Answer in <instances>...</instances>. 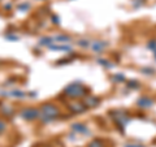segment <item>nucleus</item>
<instances>
[{
	"mask_svg": "<svg viewBox=\"0 0 156 147\" xmlns=\"http://www.w3.org/2000/svg\"><path fill=\"white\" fill-rule=\"evenodd\" d=\"M65 92H66V95L70 98H78V96H83L86 94V89L83 87V85L74 82L66 87Z\"/></svg>",
	"mask_w": 156,
	"mask_h": 147,
	"instance_id": "1",
	"label": "nucleus"
},
{
	"mask_svg": "<svg viewBox=\"0 0 156 147\" xmlns=\"http://www.w3.org/2000/svg\"><path fill=\"white\" fill-rule=\"evenodd\" d=\"M42 117H43V120L44 121H51L53 119H56V117L58 116V109L56 108L53 104H44L42 107Z\"/></svg>",
	"mask_w": 156,
	"mask_h": 147,
	"instance_id": "2",
	"label": "nucleus"
},
{
	"mask_svg": "<svg viewBox=\"0 0 156 147\" xmlns=\"http://www.w3.org/2000/svg\"><path fill=\"white\" fill-rule=\"evenodd\" d=\"M22 117L26 120H34V119H37V117H39V112L34 108H27L22 112Z\"/></svg>",
	"mask_w": 156,
	"mask_h": 147,
	"instance_id": "3",
	"label": "nucleus"
},
{
	"mask_svg": "<svg viewBox=\"0 0 156 147\" xmlns=\"http://www.w3.org/2000/svg\"><path fill=\"white\" fill-rule=\"evenodd\" d=\"M152 104H154V100H151L150 98H146V96H142L138 100V106L143 107V108H148V107H151Z\"/></svg>",
	"mask_w": 156,
	"mask_h": 147,
	"instance_id": "4",
	"label": "nucleus"
},
{
	"mask_svg": "<svg viewBox=\"0 0 156 147\" xmlns=\"http://www.w3.org/2000/svg\"><path fill=\"white\" fill-rule=\"evenodd\" d=\"M107 46H108V43H105V42H95L94 45H92V50L95 52H101L103 48H105Z\"/></svg>",
	"mask_w": 156,
	"mask_h": 147,
	"instance_id": "5",
	"label": "nucleus"
},
{
	"mask_svg": "<svg viewBox=\"0 0 156 147\" xmlns=\"http://www.w3.org/2000/svg\"><path fill=\"white\" fill-rule=\"evenodd\" d=\"M73 128H74L78 133H87L86 126H83L82 124H74V125H73Z\"/></svg>",
	"mask_w": 156,
	"mask_h": 147,
	"instance_id": "6",
	"label": "nucleus"
},
{
	"mask_svg": "<svg viewBox=\"0 0 156 147\" xmlns=\"http://www.w3.org/2000/svg\"><path fill=\"white\" fill-rule=\"evenodd\" d=\"M90 102V106H98L99 104V100L96 99V98H92V96H89L87 98V103Z\"/></svg>",
	"mask_w": 156,
	"mask_h": 147,
	"instance_id": "7",
	"label": "nucleus"
},
{
	"mask_svg": "<svg viewBox=\"0 0 156 147\" xmlns=\"http://www.w3.org/2000/svg\"><path fill=\"white\" fill-rule=\"evenodd\" d=\"M89 147H101V143H100L99 141H94Z\"/></svg>",
	"mask_w": 156,
	"mask_h": 147,
	"instance_id": "8",
	"label": "nucleus"
},
{
	"mask_svg": "<svg viewBox=\"0 0 156 147\" xmlns=\"http://www.w3.org/2000/svg\"><path fill=\"white\" fill-rule=\"evenodd\" d=\"M98 63H100L101 65H104V66H107V68H111L112 65H109V64H107L108 61H105V60H98Z\"/></svg>",
	"mask_w": 156,
	"mask_h": 147,
	"instance_id": "9",
	"label": "nucleus"
},
{
	"mask_svg": "<svg viewBox=\"0 0 156 147\" xmlns=\"http://www.w3.org/2000/svg\"><path fill=\"white\" fill-rule=\"evenodd\" d=\"M142 72H147V73H146V74H152L154 69H150V68H147V69H146V68H144V69H142Z\"/></svg>",
	"mask_w": 156,
	"mask_h": 147,
	"instance_id": "10",
	"label": "nucleus"
},
{
	"mask_svg": "<svg viewBox=\"0 0 156 147\" xmlns=\"http://www.w3.org/2000/svg\"><path fill=\"white\" fill-rule=\"evenodd\" d=\"M4 128H5V125H4V122L3 121H0V131H3Z\"/></svg>",
	"mask_w": 156,
	"mask_h": 147,
	"instance_id": "11",
	"label": "nucleus"
},
{
	"mask_svg": "<svg viewBox=\"0 0 156 147\" xmlns=\"http://www.w3.org/2000/svg\"><path fill=\"white\" fill-rule=\"evenodd\" d=\"M148 47H150V48H156V43H150Z\"/></svg>",
	"mask_w": 156,
	"mask_h": 147,
	"instance_id": "12",
	"label": "nucleus"
},
{
	"mask_svg": "<svg viewBox=\"0 0 156 147\" xmlns=\"http://www.w3.org/2000/svg\"><path fill=\"white\" fill-rule=\"evenodd\" d=\"M125 147H136V146H134V145H126Z\"/></svg>",
	"mask_w": 156,
	"mask_h": 147,
	"instance_id": "13",
	"label": "nucleus"
},
{
	"mask_svg": "<svg viewBox=\"0 0 156 147\" xmlns=\"http://www.w3.org/2000/svg\"><path fill=\"white\" fill-rule=\"evenodd\" d=\"M136 147H143V146H136Z\"/></svg>",
	"mask_w": 156,
	"mask_h": 147,
	"instance_id": "14",
	"label": "nucleus"
},
{
	"mask_svg": "<svg viewBox=\"0 0 156 147\" xmlns=\"http://www.w3.org/2000/svg\"><path fill=\"white\" fill-rule=\"evenodd\" d=\"M155 56H156V52H155Z\"/></svg>",
	"mask_w": 156,
	"mask_h": 147,
	"instance_id": "15",
	"label": "nucleus"
}]
</instances>
